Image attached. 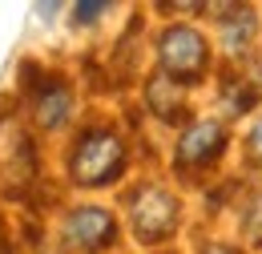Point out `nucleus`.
<instances>
[{"label":"nucleus","mask_w":262,"mask_h":254,"mask_svg":"<svg viewBox=\"0 0 262 254\" xmlns=\"http://www.w3.org/2000/svg\"><path fill=\"white\" fill-rule=\"evenodd\" d=\"M145 101H149V109H154L162 121H178V117H182V85H173L165 73L145 85Z\"/></svg>","instance_id":"6e6552de"},{"label":"nucleus","mask_w":262,"mask_h":254,"mask_svg":"<svg viewBox=\"0 0 262 254\" xmlns=\"http://www.w3.org/2000/svg\"><path fill=\"white\" fill-rule=\"evenodd\" d=\"M69 109H73V97H69V89L61 85V81H49V85L36 93V121H40L45 129L65 125Z\"/></svg>","instance_id":"0eeeda50"},{"label":"nucleus","mask_w":262,"mask_h":254,"mask_svg":"<svg viewBox=\"0 0 262 254\" xmlns=\"http://www.w3.org/2000/svg\"><path fill=\"white\" fill-rule=\"evenodd\" d=\"M202 254H238V250H234V246H222V242H214V246H206Z\"/></svg>","instance_id":"ddd939ff"},{"label":"nucleus","mask_w":262,"mask_h":254,"mask_svg":"<svg viewBox=\"0 0 262 254\" xmlns=\"http://www.w3.org/2000/svg\"><path fill=\"white\" fill-rule=\"evenodd\" d=\"M222 145H226V129L222 121H214V117H206V121H194V125L182 133V141H178V165H210V161L222 154Z\"/></svg>","instance_id":"39448f33"},{"label":"nucleus","mask_w":262,"mask_h":254,"mask_svg":"<svg viewBox=\"0 0 262 254\" xmlns=\"http://www.w3.org/2000/svg\"><path fill=\"white\" fill-rule=\"evenodd\" d=\"M65 238H69V246H77V250L97 254L117 238V222L101 206H81V210H73L65 218Z\"/></svg>","instance_id":"20e7f679"},{"label":"nucleus","mask_w":262,"mask_h":254,"mask_svg":"<svg viewBox=\"0 0 262 254\" xmlns=\"http://www.w3.org/2000/svg\"><path fill=\"white\" fill-rule=\"evenodd\" d=\"M33 141L29 133L16 125V121H0V174L12 178V182H25L33 178Z\"/></svg>","instance_id":"423d86ee"},{"label":"nucleus","mask_w":262,"mask_h":254,"mask_svg":"<svg viewBox=\"0 0 262 254\" xmlns=\"http://www.w3.org/2000/svg\"><path fill=\"white\" fill-rule=\"evenodd\" d=\"M158 61H162V73L169 81H198L210 65V45L206 36L190 25H173V29L162 32L158 40Z\"/></svg>","instance_id":"f03ea898"},{"label":"nucleus","mask_w":262,"mask_h":254,"mask_svg":"<svg viewBox=\"0 0 262 254\" xmlns=\"http://www.w3.org/2000/svg\"><path fill=\"white\" fill-rule=\"evenodd\" d=\"M125 170V145L109 129H85L69 154V174L77 186H109Z\"/></svg>","instance_id":"f257e3e1"},{"label":"nucleus","mask_w":262,"mask_h":254,"mask_svg":"<svg viewBox=\"0 0 262 254\" xmlns=\"http://www.w3.org/2000/svg\"><path fill=\"white\" fill-rule=\"evenodd\" d=\"M250 32H254V16H250V12L242 16V25L226 20V49H230V53H238V49L250 40Z\"/></svg>","instance_id":"9d476101"},{"label":"nucleus","mask_w":262,"mask_h":254,"mask_svg":"<svg viewBox=\"0 0 262 254\" xmlns=\"http://www.w3.org/2000/svg\"><path fill=\"white\" fill-rule=\"evenodd\" d=\"M109 12V4H77L73 8V16H77V25H93L97 16H105Z\"/></svg>","instance_id":"9b49d317"},{"label":"nucleus","mask_w":262,"mask_h":254,"mask_svg":"<svg viewBox=\"0 0 262 254\" xmlns=\"http://www.w3.org/2000/svg\"><path fill=\"white\" fill-rule=\"evenodd\" d=\"M242 230H246V238L262 246V190L250 198V206H246V218H242Z\"/></svg>","instance_id":"1a4fd4ad"},{"label":"nucleus","mask_w":262,"mask_h":254,"mask_svg":"<svg viewBox=\"0 0 262 254\" xmlns=\"http://www.w3.org/2000/svg\"><path fill=\"white\" fill-rule=\"evenodd\" d=\"M129 222L133 234L141 242H162L178 230V202L173 194H165L162 186H145V190L133 194V206H129Z\"/></svg>","instance_id":"7ed1b4c3"},{"label":"nucleus","mask_w":262,"mask_h":254,"mask_svg":"<svg viewBox=\"0 0 262 254\" xmlns=\"http://www.w3.org/2000/svg\"><path fill=\"white\" fill-rule=\"evenodd\" d=\"M246 150H250V161H258V165H262V117L254 121L250 137H246Z\"/></svg>","instance_id":"f8f14e48"}]
</instances>
